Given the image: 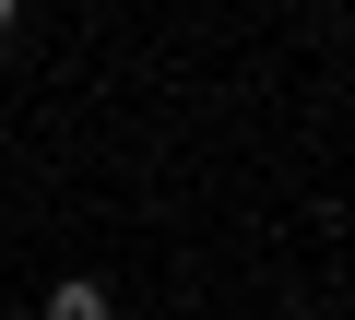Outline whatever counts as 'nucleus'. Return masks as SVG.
<instances>
[{"label":"nucleus","mask_w":355,"mask_h":320,"mask_svg":"<svg viewBox=\"0 0 355 320\" xmlns=\"http://www.w3.org/2000/svg\"><path fill=\"white\" fill-rule=\"evenodd\" d=\"M0 36H12V0H0Z\"/></svg>","instance_id":"nucleus-2"},{"label":"nucleus","mask_w":355,"mask_h":320,"mask_svg":"<svg viewBox=\"0 0 355 320\" xmlns=\"http://www.w3.org/2000/svg\"><path fill=\"white\" fill-rule=\"evenodd\" d=\"M48 320H119L107 285H48Z\"/></svg>","instance_id":"nucleus-1"}]
</instances>
